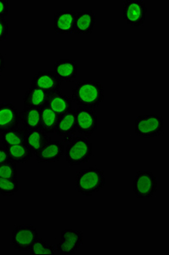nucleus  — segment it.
<instances>
[{"mask_svg": "<svg viewBox=\"0 0 169 255\" xmlns=\"http://www.w3.org/2000/svg\"><path fill=\"white\" fill-rule=\"evenodd\" d=\"M53 67V72L61 83L75 81L79 74V66L73 60H59Z\"/></svg>", "mask_w": 169, "mask_h": 255, "instance_id": "2eb2a0df", "label": "nucleus"}, {"mask_svg": "<svg viewBox=\"0 0 169 255\" xmlns=\"http://www.w3.org/2000/svg\"><path fill=\"white\" fill-rule=\"evenodd\" d=\"M9 159L15 163H26L33 157V152L27 145L24 143L21 145H13L6 148Z\"/></svg>", "mask_w": 169, "mask_h": 255, "instance_id": "4be33fe9", "label": "nucleus"}, {"mask_svg": "<svg viewBox=\"0 0 169 255\" xmlns=\"http://www.w3.org/2000/svg\"><path fill=\"white\" fill-rule=\"evenodd\" d=\"M77 132L82 136L89 137L98 130L99 119L97 112L93 108H81L76 109Z\"/></svg>", "mask_w": 169, "mask_h": 255, "instance_id": "0eeeda50", "label": "nucleus"}, {"mask_svg": "<svg viewBox=\"0 0 169 255\" xmlns=\"http://www.w3.org/2000/svg\"><path fill=\"white\" fill-rule=\"evenodd\" d=\"M45 106L61 117L72 110L73 101L70 96L62 93V91H58L49 95Z\"/></svg>", "mask_w": 169, "mask_h": 255, "instance_id": "dca6fc26", "label": "nucleus"}, {"mask_svg": "<svg viewBox=\"0 0 169 255\" xmlns=\"http://www.w3.org/2000/svg\"><path fill=\"white\" fill-rule=\"evenodd\" d=\"M9 13V2L8 0H0V18H7Z\"/></svg>", "mask_w": 169, "mask_h": 255, "instance_id": "cd10ccee", "label": "nucleus"}, {"mask_svg": "<svg viewBox=\"0 0 169 255\" xmlns=\"http://www.w3.org/2000/svg\"><path fill=\"white\" fill-rule=\"evenodd\" d=\"M32 87L38 88L48 94L61 91L62 83L53 71H41L36 73L32 80Z\"/></svg>", "mask_w": 169, "mask_h": 255, "instance_id": "f8f14e48", "label": "nucleus"}, {"mask_svg": "<svg viewBox=\"0 0 169 255\" xmlns=\"http://www.w3.org/2000/svg\"><path fill=\"white\" fill-rule=\"evenodd\" d=\"M38 238L39 236L35 226L32 225L16 226L12 231V246L16 252H27Z\"/></svg>", "mask_w": 169, "mask_h": 255, "instance_id": "423d86ee", "label": "nucleus"}, {"mask_svg": "<svg viewBox=\"0 0 169 255\" xmlns=\"http://www.w3.org/2000/svg\"><path fill=\"white\" fill-rule=\"evenodd\" d=\"M165 119L158 114H145L137 117L134 122V133L146 139L159 137L164 133Z\"/></svg>", "mask_w": 169, "mask_h": 255, "instance_id": "20e7f679", "label": "nucleus"}, {"mask_svg": "<svg viewBox=\"0 0 169 255\" xmlns=\"http://www.w3.org/2000/svg\"><path fill=\"white\" fill-rule=\"evenodd\" d=\"M106 180L101 168L88 167L82 168L75 175V188L83 197H91L105 188Z\"/></svg>", "mask_w": 169, "mask_h": 255, "instance_id": "f03ea898", "label": "nucleus"}, {"mask_svg": "<svg viewBox=\"0 0 169 255\" xmlns=\"http://www.w3.org/2000/svg\"><path fill=\"white\" fill-rule=\"evenodd\" d=\"M4 68H5V59L4 56L0 53V76L2 75Z\"/></svg>", "mask_w": 169, "mask_h": 255, "instance_id": "c756f323", "label": "nucleus"}, {"mask_svg": "<svg viewBox=\"0 0 169 255\" xmlns=\"http://www.w3.org/2000/svg\"><path fill=\"white\" fill-rule=\"evenodd\" d=\"M77 13L67 9L61 10L54 15L53 30L57 34L70 35L74 33V23Z\"/></svg>", "mask_w": 169, "mask_h": 255, "instance_id": "ddd939ff", "label": "nucleus"}, {"mask_svg": "<svg viewBox=\"0 0 169 255\" xmlns=\"http://www.w3.org/2000/svg\"><path fill=\"white\" fill-rule=\"evenodd\" d=\"M84 242L83 232L79 230L64 229L61 233V240L57 244V253L61 255L76 254Z\"/></svg>", "mask_w": 169, "mask_h": 255, "instance_id": "1a4fd4ad", "label": "nucleus"}, {"mask_svg": "<svg viewBox=\"0 0 169 255\" xmlns=\"http://www.w3.org/2000/svg\"><path fill=\"white\" fill-rule=\"evenodd\" d=\"M20 190L21 187L17 179H0V195L10 197L16 194Z\"/></svg>", "mask_w": 169, "mask_h": 255, "instance_id": "393cba45", "label": "nucleus"}, {"mask_svg": "<svg viewBox=\"0 0 169 255\" xmlns=\"http://www.w3.org/2000/svg\"><path fill=\"white\" fill-rule=\"evenodd\" d=\"M60 116L47 106L41 108V121L40 128L48 134L55 133L56 126L59 122Z\"/></svg>", "mask_w": 169, "mask_h": 255, "instance_id": "5701e85b", "label": "nucleus"}, {"mask_svg": "<svg viewBox=\"0 0 169 255\" xmlns=\"http://www.w3.org/2000/svg\"><path fill=\"white\" fill-rule=\"evenodd\" d=\"M147 8L142 0H124L123 3V20L132 27H141L146 22Z\"/></svg>", "mask_w": 169, "mask_h": 255, "instance_id": "6e6552de", "label": "nucleus"}, {"mask_svg": "<svg viewBox=\"0 0 169 255\" xmlns=\"http://www.w3.org/2000/svg\"><path fill=\"white\" fill-rule=\"evenodd\" d=\"M158 178L150 170H139L134 177L132 190L137 198H151L158 191Z\"/></svg>", "mask_w": 169, "mask_h": 255, "instance_id": "39448f33", "label": "nucleus"}, {"mask_svg": "<svg viewBox=\"0 0 169 255\" xmlns=\"http://www.w3.org/2000/svg\"><path fill=\"white\" fill-rule=\"evenodd\" d=\"M75 117H76V110H73V109L60 117L58 124L55 130L56 135L62 137L64 139L68 137L73 136V134L77 132Z\"/></svg>", "mask_w": 169, "mask_h": 255, "instance_id": "f3484780", "label": "nucleus"}, {"mask_svg": "<svg viewBox=\"0 0 169 255\" xmlns=\"http://www.w3.org/2000/svg\"><path fill=\"white\" fill-rule=\"evenodd\" d=\"M65 152V146L63 143L57 140H50L43 147L34 153L38 163L41 162H56L63 157Z\"/></svg>", "mask_w": 169, "mask_h": 255, "instance_id": "9b49d317", "label": "nucleus"}, {"mask_svg": "<svg viewBox=\"0 0 169 255\" xmlns=\"http://www.w3.org/2000/svg\"><path fill=\"white\" fill-rule=\"evenodd\" d=\"M93 153L90 139L85 136H75L65 148V159L68 165L79 166L87 163Z\"/></svg>", "mask_w": 169, "mask_h": 255, "instance_id": "7ed1b4c3", "label": "nucleus"}, {"mask_svg": "<svg viewBox=\"0 0 169 255\" xmlns=\"http://www.w3.org/2000/svg\"><path fill=\"white\" fill-rule=\"evenodd\" d=\"M49 141L50 137L42 128L26 131L25 144L31 149L33 154L39 151Z\"/></svg>", "mask_w": 169, "mask_h": 255, "instance_id": "aec40b11", "label": "nucleus"}, {"mask_svg": "<svg viewBox=\"0 0 169 255\" xmlns=\"http://www.w3.org/2000/svg\"><path fill=\"white\" fill-rule=\"evenodd\" d=\"M96 25V14L90 9L78 12L74 23V33L89 35L93 32Z\"/></svg>", "mask_w": 169, "mask_h": 255, "instance_id": "4468645a", "label": "nucleus"}, {"mask_svg": "<svg viewBox=\"0 0 169 255\" xmlns=\"http://www.w3.org/2000/svg\"><path fill=\"white\" fill-rule=\"evenodd\" d=\"M50 94L38 88H30L24 94L23 108H38L41 109L46 104Z\"/></svg>", "mask_w": 169, "mask_h": 255, "instance_id": "a211bd4d", "label": "nucleus"}, {"mask_svg": "<svg viewBox=\"0 0 169 255\" xmlns=\"http://www.w3.org/2000/svg\"><path fill=\"white\" fill-rule=\"evenodd\" d=\"M20 125V112L13 102L0 103V133Z\"/></svg>", "mask_w": 169, "mask_h": 255, "instance_id": "9d476101", "label": "nucleus"}, {"mask_svg": "<svg viewBox=\"0 0 169 255\" xmlns=\"http://www.w3.org/2000/svg\"><path fill=\"white\" fill-rule=\"evenodd\" d=\"M9 24L5 18H0V43L9 38Z\"/></svg>", "mask_w": 169, "mask_h": 255, "instance_id": "bb28decb", "label": "nucleus"}, {"mask_svg": "<svg viewBox=\"0 0 169 255\" xmlns=\"http://www.w3.org/2000/svg\"><path fill=\"white\" fill-rule=\"evenodd\" d=\"M1 135V142L3 147H9L13 145H21L25 143V136H26V130L23 128H14L9 130L4 131Z\"/></svg>", "mask_w": 169, "mask_h": 255, "instance_id": "412c9836", "label": "nucleus"}, {"mask_svg": "<svg viewBox=\"0 0 169 255\" xmlns=\"http://www.w3.org/2000/svg\"><path fill=\"white\" fill-rule=\"evenodd\" d=\"M16 163L10 160L0 164V179H17Z\"/></svg>", "mask_w": 169, "mask_h": 255, "instance_id": "a878e982", "label": "nucleus"}, {"mask_svg": "<svg viewBox=\"0 0 169 255\" xmlns=\"http://www.w3.org/2000/svg\"><path fill=\"white\" fill-rule=\"evenodd\" d=\"M27 252L30 255H55L57 254V250L51 244H48L42 238H38Z\"/></svg>", "mask_w": 169, "mask_h": 255, "instance_id": "b1692460", "label": "nucleus"}, {"mask_svg": "<svg viewBox=\"0 0 169 255\" xmlns=\"http://www.w3.org/2000/svg\"><path fill=\"white\" fill-rule=\"evenodd\" d=\"M72 101L81 108L96 109L105 99V90L101 82L82 80L72 90Z\"/></svg>", "mask_w": 169, "mask_h": 255, "instance_id": "f257e3e1", "label": "nucleus"}, {"mask_svg": "<svg viewBox=\"0 0 169 255\" xmlns=\"http://www.w3.org/2000/svg\"><path fill=\"white\" fill-rule=\"evenodd\" d=\"M8 160H9V155H8L6 148L3 147V146H0V164H2Z\"/></svg>", "mask_w": 169, "mask_h": 255, "instance_id": "c85d7f7f", "label": "nucleus"}, {"mask_svg": "<svg viewBox=\"0 0 169 255\" xmlns=\"http://www.w3.org/2000/svg\"><path fill=\"white\" fill-rule=\"evenodd\" d=\"M41 109L23 108L20 112V124L26 131L40 128Z\"/></svg>", "mask_w": 169, "mask_h": 255, "instance_id": "6ab92c4d", "label": "nucleus"}]
</instances>
